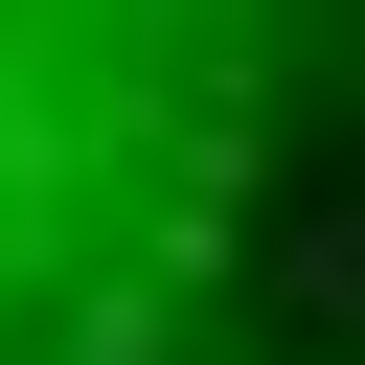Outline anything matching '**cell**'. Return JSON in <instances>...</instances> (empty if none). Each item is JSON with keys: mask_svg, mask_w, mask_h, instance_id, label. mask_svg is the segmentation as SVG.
Returning <instances> with one entry per match:
<instances>
[{"mask_svg": "<svg viewBox=\"0 0 365 365\" xmlns=\"http://www.w3.org/2000/svg\"><path fill=\"white\" fill-rule=\"evenodd\" d=\"M0 365H365V0H0Z\"/></svg>", "mask_w": 365, "mask_h": 365, "instance_id": "obj_1", "label": "cell"}]
</instances>
